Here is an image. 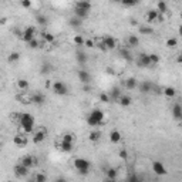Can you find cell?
<instances>
[{
  "label": "cell",
  "instance_id": "15",
  "mask_svg": "<svg viewBox=\"0 0 182 182\" xmlns=\"http://www.w3.org/2000/svg\"><path fill=\"white\" fill-rule=\"evenodd\" d=\"M172 115L176 121H181L182 119V107L181 104H175L174 108H172Z\"/></svg>",
  "mask_w": 182,
  "mask_h": 182
},
{
  "label": "cell",
  "instance_id": "3",
  "mask_svg": "<svg viewBox=\"0 0 182 182\" xmlns=\"http://www.w3.org/2000/svg\"><path fill=\"white\" fill-rule=\"evenodd\" d=\"M74 168L77 169L80 174L83 175H87L90 171V168H91V164H90V161H87L86 158H77V160H74Z\"/></svg>",
  "mask_w": 182,
  "mask_h": 182
},
{
  "label": "cell",
  "instance_id": "48",
  "mask_svg": "<svg viewBox=\"0 0 182 182\" xmlns=\"http://www.w3.org/2000/svg\"><path fill=\"white\" fill-rule=\"evenodd\" d=\"M77 60H78V61H81V63H86V61H87L86 54H84V53H80V54L77 56Z\"/></svg>",
  "mask_w": 182,
  "mask_h": 182
},
{
  "label": "cell",
  "instance_id": "7",
  "mask_svg": "<svg viewBox=\"0 0 182 182\" xmlns=\"http://www.w3.org/2000/svg\"><path fill=\"white\" fill-rule=\"evenodd\" d=\"M137 66H140V67H149L151 66V60H149L148 54H145V53L140 54L137 60Z\"/></svg>",
  "mask_w": 182,
  "mask_h": 182
},
{
  "label": "cell",
  "instance_id": "16",
  "mask_svg": "<svg viewBox=\"0 0 182 182\" xmlns=\"http://www.w3.org/2000/svg\"><path fill=\"white\" fill-rule=\"evenodd\" d=\"M138 88H140V93L147 94V93H149V91L152 90V84L148 83V81H142L141 84H138Z\"/></svg>",
  "mask_w": 182,
  "mask_h": 182
},
{
  "label": "cell",
  "instance_id": "4",
  "mask_svg": "<svg viewBox=\"0 0 182 182\" xmlns=\"http://www.w3.org/2000/svg\"><path fill=\"white\" fill-rule=\"evenodd\" d=\"M51 88H53V93L57 94V95H66L68 93V87L63 81H54Z\"/></svg>",
  "mask_w": 182,
  "mask_h": 182
},
{
  "label": "cell",
  "instance_id": "24",
  "mask_svg": "<svg viewBox=\"0 0 182 182\" xmlns=\"http://www.w3.org/2000/svg\"><path fill=\"white\" fill-rule=\"evenodd\" d=\"M156 10H158V13H161V14H165V13L168 11L167 3H165L164 0H158V4H156Z\"/></svg>",
  "mask_w": 182,
  "mask_h": 182
},
{
  "label": "cell",
  "instance_id": "1",
  "mask_svg": "<svg viewBox=\"0 0 182 182\" xmlns=\"http://www.w3.org/2000/svg\"><path fill=\"white\" fill-rule=\"evenodd\" d=\"M19 123L24 134H31L34 131V118L29 112H23L19 115Z\"/></svg>",
  "mask_w": 182,
  "mask_h": 182
},
{
  "label": "cell",
  "instance_id": "17",
  "mask_svg": "<svg viewBox=\"0 0 182 182\" xmlns=\"http://www.w3.org/2000/svg\"><path fill=\"white\" fill-rule=\"evenodd\" d=\"M137 87H138L137 78L130 77V78H127V80H125V88L127 90H135Z\"/></svg>",
  "mask_w": 182,
  "mask_h": 182
},
{
  "label": "cell",
  "instance_id": "11",
  "mask_svg": "<svg viewBox=\"0 0 182 182\" xmlns=\"http://www.w3.org/2000/svg\"><path fill=\"white\" fill-rule=\"evenodd\" d=\"M46 134H47L46 130H38L33 134V138H31V140H33L34 144H41V142L46 140Z\"/></svg>",
  "mask_w": 182,
  "mask_h": 182
},
{
  "label": "cell",
  "instance_id": "49",
  "mask_svg": "<svg viewBox=\"0 0 182 182\" xmlns=\"http://www.w3.org/2000/svg\"><path fill=\"white\" fill-rule=\"evenodd\" d=\"M41 73H48V66H43V70Z\"/></svg>",
  "mask_w": 182,
  "mask_h": 182
},
{
  "label": "cell",
  "instance_id": "10",
  "mask_svg": "<svg viewBox=\"0 0 182 182\" xmlns=\"http://www.w3.org/2000/svg\"><path fill=\"white\" fill-rule=\"evenodd\" d=\"M101 41H103V44L105 46L107 50H114V48L117 47V40H115L114 37H111V36H105Z\"/></svg>",
  "mask_w": 182,
  "mask_h": 182
},
{
  "label": "cell",
  "instance_id": "6",
  "mask_svg": "<svg viewBox=\"0 0 182 182\" xmlns=\"http://www.w3.org/2000/svg\"><path fill=\"white\" fill-rule=\"evenodd\" d=\"M22 164L30 169V168H33L34 165H37V158L33 155H26L22 158Z\"/></svg>",
  "mask_w": 182,
  "mask_h": 182
},
{
  "label": "cell",
  "instance_id": "20",
  "mask_svg": "<svg viewBox=\"0 0 182 182\" xmlns=\"http://www.w3.org/2000/svg\"><path fill=\"white\" fill-rule=\"evenodd\" d=\"M13 144L17 147H24L26 145V137H23L22 134H17L13 137Z\"/></svg>",
  "mask_w": 182,
  "mask_h": 182
},
{
  "label": "cell",
  "instance_id": "30",
  "mask_svg": "<svg viewBox=\"0 0 182 182\" xmlns=\"http://www.w3.org/2000/svg\"><path fill=\"white\" fill-rule=\"evenodd\" d=\"M119 54H121L123 59H125L127 61H131V60H132V54H131L130 50H127V48H121V50H119Z\"/></svg>",
  "mask_w": 182,
  "mask_h": 182
},
{
  "label": "cell",
  "instance_id": "35",
  "mask_svg": "<svg viewBox=\"0 0 182 182\" xmlns=\"http://www.w3.org/2000/svg\"><path fill=\"white\" fill-rule=\"evenodd\" d=\"M138 2H140V0H121V4L125 6V7H134Z\"/></svg>",
  "mask_w": 182,
  "mask_h": 182
},
{
  "label": "cell",
  "instance_id": "22",
  "mask_svg": "<svg viewBox=\"0 0 182 182\" xmlns=\"http://www.w3.org/2000/svg\"><path fill=\"white\" fill-rule=\"evenodd\" d=\"M162 94L165 97H168V98H174V97L176 95V90H175L174 87H165V88L162 90Z\"/></svg>",
  "mask_w": 182,
  "mask_h": 182
},
{
  "label": "cell",
  "instance_id": "13",
  "mask_svg": "<svg viewBox=\"0 0 182 182\" xmlns=\"http://www.w3.org/2000/svg\"><path fill=\"white\" fill-rule=\"evenodd\" d=\"M30 103H33V104H36V105H43L46 103V98H44V95H43V94L36 93V94H33V95H31V98H30Z\"/></svg>",
  "mask_w": 182,
  "mask_h": 182
},
{
  "label": "cell",
  "instance_id": "29",
  "mask_svg": "<svg viewBox=\"0 0 182 182\" xmlns=\"http://www.w3.org/2000/svg\"><path fill=\"white\" fill-rule=\"evenodd\" d=\"M140 44V38H138V36H135V34H132V36H130L128 37V46H131V47H135V46Z\"/></svg>",
  "mask_w": 182,
  "mask_h": 182
},
{
  "label": "cell",
  "instance_id": "51",
  "mask_svg": "<svg viewBox=\"0 0 182 182\" xmlns=\"http://www.w3.org/2000/svg\"><path fill=\"white\" fill-rule=\"evenodd\" d=\"M0 24H6V19H0Z\"/></svg>",
  "mask_w": 182,
  "mask_h": 182
},
{
  "label": "cell",
  "instance_id": "14",
  "mask_svg": "<svg viewBox=\"0 0 182 182\" xmlns=\"http://www.w3.org/2000/svg\"><path fill=\"white\" fill-rule=\"evenodd\" d=\"M117 101H118V104L121 107H130L131 103H132V98L130 95H119Z\"/></svg>",
  "mask_w": 182,
  "mask_h": 182
},
{
  "label": "cell",
  "instance_id": "42",
  "mask_svg": "<svg viewBox=\"0 0 182 182\" xmlns=\"http://www.w3.org/2000/svg\"><path fill=\"white\" fill-rule=\"evenodd\" d=\"M34 181L36 182H46L47 181V176L44 174H36L34 175Z\"/></svg>",
  "mask_w": 182,
  "mask_h": 182
},
{
  "label": "cell",
  "instance_id": "53",
  "mask_svg": "<svg viewBox=\"0 0 182 182\" xmlns=\"http://www.w3.org/2000/svg\"><path fill=\"white\" fill-rule=\"evenodd\" d=\"M164 2H165V0H164Z\"/></svg>",
  "mask_w": 182,
  "mask_h": 182
},
{
  "label": "cell",
  "instance_id": "38",
  "mask_svg": "<svg viewBox=\"0 0 182 182\" xmlns=\"http://www.w3.org/2000/svg\"><path fill=\"white\" fill-rule=\"evenodd\" d=\"M119 95H121V94H119V88L118 87H114V88L111 90V95H110V98H112V100H118Z\"/></svg>",
  "mask_w": 182,
  "mask_h": 182
},
{
  "label": "cell",
  "instance_id": "46",
  "mask_svg": "<svg viewBox=\"0 0 182 182\" xmlns=\"http://www.w3.org/2000/svg\"><path fill=\"white\" fill-rule=\"evenodd\" d=\"M84 46H87V47H95V41L91 40V38H88V40H84Z\"/></svg>",
  "mask_w": 182,
  "mask_h": 182
},
{
  "label": "cell",
  "instance_id": "36",
  "mask_svg": "<svg viewBox=\"0 0 182 182\" xmlns=\"http://www.w3.org/2000/svg\"><path fill=\"white\" fill-rule=\"evenodd\" d=\"M176 46H178V40H176L175 37H171V38H168L167 40V47L168 48H175Z\"/></svg>",
  "mask_w": 182,
  "mask_h": 182
},
{
  "label": "cell",
  "instance_id": "40",
  "mask_svg": "<svg viewBox=\"0 0 182 182\" xmlns=\"http://www.w3.org/2000/svg\"><path fill=\"white\" fill-rule=\"evenodd\" d=\"M73 43H74L75 46H84V38H83L80 34H77V36H74V38H73Z\"/></svg>",
  "mask_w": 182,
  "mask_h": 182
},
{
  "label": "cell",
  "instance_id": "52",
  "mask_svg": "<svg viewBox=\"0 0 182 182\" xmlns=\"http://www.w3.org/2000/svg\"><path fill=\"white\" fill-rule=\"evenodd\" d=\"M112 3H121V0H111Z\"/></svg>",
  "mask_w": 182,
  "mask_h": 182
},
{
  "label": "cell",
  "instance_id": "37",
  "mask_svg": "<svg viewBox=\"0 0 182 182\" xmlns=\"http://www.w3.org/2000/svg\"><path fill=\"white\" fill-rule=\"evenodd\" d=\"M27 44H29L30 48H38V47H40V41H38L37 38L34 37V38H31V40H30Z\"/></svg>",
  "mask_w": 182,
  "mask_h": 182
},
{
  "label": "cell",
  "instance_id": "2",
  "mask_svg": "<svg viewBox=\"0 0 182 182\" xmlns=\"http://www.w3.org/2000/svg\"><path fill=\"white\" fill-rule=\"evenodd\" d=\"M103 121H104V112L100 108H94L93 111L88 114V117H87V124L90 127L100 125V124H103Z\"/></svg>",
  "mask_w": 182,
  "mask_h": 182
},
{
  "label": "cell",
  "instance_id": "45",
  "mask_svg": "<svg viewBox=\"0 0 182 182\" xmlns=\"http://www.w3.org/2000/svg\"><path fill=\"white\" fill-rule=\"evenodd\" d=\"M20 4H22V7H24V9H30L31 7V0H22Z\"/></svg>",
  "mask_w": 182,
  "mask_h": 182
},
{
  "label": "cell",
  "instance_id": "50",
  "mask_svg": "<svg viewBox=\"0 0 182 182\" xmlns=\"http://www.w3.org/2000/svg\"><path fill=\"white\" fill-rule=\"evenodd\" d=\"M137 176H135V175H132V176H130V178H128V181H137Z\"/></svg>",
  "mask_w": 182,
  "mask_h": 182
},
{
  "label": "cell",
  "instance_id": "18",
  "mask_svg": "<svg viewBox=\"0 0 182 182\" xmlns=\"http://www.w3.org/2000/svg\"><path fill=\"white\" fill-rule=\"evenodd\" d=\"M75 7H80V9H84V10L90 11L91 10V2H88V0H78L77 3H75Z\"/></svg>",
  "mask_w": 182,
  "mask_h": 182
},
{
  "label": "cell",
  "instance_id": "31",
  "mask_svg": "<svg viewBox=\"0 0 182 182\" xmlns=\"http://www.w3.org/2000/svg\"><path fill=\"white\" fill-rule=\"evenodd\" d=\"M19 60H20V54L17 51L10 53V54H9V57H7L9 63H16V61H19Z\"/></svg>",
  "mask_w": 182,
  "mask_h": 182
},
{
  "label": "cell",
  "instance_id": "39",
  "mask_svg": "<svg viewBox=\"0 0 182 182\" xmlns=\"http://www.w3.org/2000/svg\"><path fill=\"white\" fill-rule=\"evenodd\" d=\"M148 56H149V60H151V64H158L161 61V57L158 56V54H155V53L148 54Z\"/></svg>",
  "mask_w": 182,
  "mask_h": 182
},
{
  "label": "cell",
  "instance_id": "44",
  "mask_svg": "<svg viewBox=\"0 0 182 182\" xmlns=\"http://www.w3.org/2000/svg\"><path fill=\"white\" fill-rule=\"evenodd\" d=\"M73 140H74V137L71 134H64L63 137H61V141H67V142H73Z\"/></svg>",
  "mask_w": 182,
  "mask_h": 182
},
{
  "label": "cell",
  "instance_id": "32",
  "mask_svg": "<svg viewBox=\"0 0 182 182\" xmlns=\"http://www.w3.org/2000/svg\"><path fill=\"white\" fill-rule=\"evenodd\" d=\"M107 176H108V179L114 181V179H117V176H118V171H117L115 168H110L107 171Z\"/></svg>",
  "mask_w": 182,
  "mask_h": 182
},
{
  "label": "cell",
  "instance_id": "26",
  "mask_svg": "<svg viewBox=\"0 0 182 182\" xmlns=\"http://www.w3.org/2000/svg\"><path fill=\"white\" fill-rule=\"evenodd\" d=\"M41 37H43V40H44L46 43H54V40H56L54 34L48 33V31H43V33H41Z\"/></svg>",
  "mask_w": 182,
  "mask_h": 182
},
{
  "label": "cell",
  "instance_id": "34",
  "mask_svg": "<svg viewBox=\"0 0 182 182\" xmlns=\"http://www.w3.org/2000/svg\"><path fill=\"white\" fill-rule=\"evenodd\" d=\"M47 17L46 16H43V14H37L36 16V23H38L40 26H44V24H47Z\"/></svg>",
  "mask_w": 182,
  "mask_h": 182
},
{
  "label": "cell",
  "instance_id": "21",
  "mask_svg": "<svg viewBox=\"0 0 182 182\" xmlns=\"http://www.w3.org/2000/svg\"><path fill=\"white\" fill-rule=\"evenodd\" d=\"M158 10L156 9H152V10H149L147 13V22L148 23H152V22H156V17H158Z\"/></svg>",
  "mask_w": 182,
  "mask_h": 182
},
{
  "label": "cell",
  "instance_id": "9",
  "mask_svg": "<svg viewBox=\"0 0 182 182\" xmlns=\"http://www.w3.org/2000/svg\"><path fill=\"white\" fill-rule=\"evenodd\" d=\"M14 174H16V176H19V178H24V176H27V174H29V168L24 167V165L20 162L19 165L14 167Z\"/></svg>",
  "mask_w": 182,
  "mask_h": 182
},
{
  "label": "cell",
  "instance_id": "33",
  "mask_svg": "<svg viewBox=\"0 0 182 182\" xmlns=\"http://www.w3.org/2000/svg\"><path fill=\"white\" fill-rule=\"evenodd\" d=\"M83 24V20L80 19V17H77V16H74L73 19H70V26L71 27H80Z\"/></svg>",
  "mask_w": 182,
  "mask_h": 182
},
{
  "label": "cell",
  "instance_id": "25",
  "mask_svg": "<svg viewBox=\"0 0 182 182\" xmlns=\"http://www.w3.org/2000/svg\"><path fill=\"white\" fill-rule=\"evenodd\" d=\"M74 16H77V17H80L83 20L88 16V11L84 10V9H80V7H74Z\"/></svg>",
  "mask_w": 182,
  "mask_h": 182
},
{
  "label": "cell",
  "instance_id": "47",
  "mask_svg": "<svg viewBox=\"0 0 182 182\" xmlns=\"http://www.w3.org/2000/svg\"><path fill=\"white\" fill-rule=\"evenodd\" d=\"M100 100L103 101V103H105V104H107V103H110V95H108V94H105V93H103L100 95Z\"/></svg>",
  "mask_w": 182,
  "mask_h": 182
},
{
  "label": "cell",
  "instance_id": "19",
  "mask_svg": "<svg viewBox=\"0 0 182 182\" xmlns=\"http://www.w3.org/2000/svg\"><path fill=\"white\" fill-rule=\"evenodd\" d=\"M121 132L119 131H117V130H114V131H111L110 132V141L112 142V144H118L119 141H121Z\"/></svg>",
  "mask_w": 182,
  "mask_h": 182
},
{
  "label": "cell",
  "instance_id": "28",
  "mask_svg": "<svg viewBox=\"0 0 182 182\" xmlns=\"http://www.w3.org/2000/svg\"><path fill=\"white\" fill-rule=\"evenodd\" d=\"M17 88H19L20 91H26V90L29 88V81H27V80H24V78H22V80H17Z\"/></svg>",
  "mask_w": 182,
  "mask_h": 182
},
{
  "label": "cell",
  "instance_id": "23",
  "mask_svg": "<svg viewBox=\"0 0 182 182\" xmlns=\"http://www.w3.org/2000/svg\"><path fill=\"white\" fill-rule=\"evenodd\" d=\"M59 148L63 151V152H70L73 149V142H67V141H61L59 145Z\"/></svg>",
  "mask_w": 182,
  "mask_h": 182
},
{
  "label": "cell",
  "instance_id": "12",
  "mask_svg": "<svg viewBox=\"0 0 182 182\" xmlns=\"http://www.w3.org/2000/svg\"><path fill=\"white\" fill-rule=\"evenodd\" d=\"M77 75H78V80H80L83 84H90V83H91V75H90L88 71L80 70V71L77 73Z\"/></svg>",
  "mask_w": 182,
  "mask_h": 182
},
{
  "label": "cell",
  "instance_id": "41",
  "mask_svg": "<svg viewBox=\"0 0 182 182\" xmlns=\"http://www.w3.org/2000/svg\"><path fill=\"white\" fill-rule=\"evenodd\" d=\"M140 33H141V34H152V33H154V30L151 29V27L142 26V27H140Z\"/></svg>",
  "mask_w": 182,
  "mask_h": 182
},
{
  "label": "cell",
  "instance_id": "8",
  "mask_svg": "<svg viewBox=\"0 0 182 182\" xmlns=\"http://www.w3.org/2000/svg\"><path fill=\"white\" fill-rule=\"evenodd\" d=\"M152 171L155 172L156 175H165L167 174V168H165V165H164L162 162H160V161H154L152 162Z\"/></svg>",
  "mask_w": 182,
  "mask_h": 182
},
{
  "label": "cell",
  "instance_id": "43",
  "mask_svg": "<svg viewBox=\"0 0 182 182\" xmlns=\"http://www.w3.org/2000/svg\"><path fill=\"white\" fill-rule=\"evenodd\" d=\"M118 156L121 158V160H128V152H127V149L123 148L121 151L118 152Z\"/></svg>",
  "mask_w": 182,
  "mask_h": 182
},
{
  "label": "cell",
  "instance_id": "5",
  "mask_svg": "<svg viewBox=\"0 0 182 182\" xmlns=\"http://www.w3.org/2000/svg\"><path fill=\"white\" fill-rule=\"evenodd\" d=\"M34 36H36V27L29 26V27H26V29L23 30V33H22V40L24 41V43H29L31 38H34Z\"/></svg>",
  "mask_w": 182,
  "mask_h": 182
},
{
  "label": "cell",
  "instance_id": "27",
  "mask_svg": "<svg viewBox=\"0 0 182 182\" xmlns=\"http://www.w3.org/2000/svg\"><path fill=\"white\" fill-rule=\"evenodd\" d=\"M100 138H101V132H100V131H91V132L88 134V140L91 142L100 141Z\"/></svg>",
  "mask_w": 182,
  "mask_h": 182
}]
</instances>
